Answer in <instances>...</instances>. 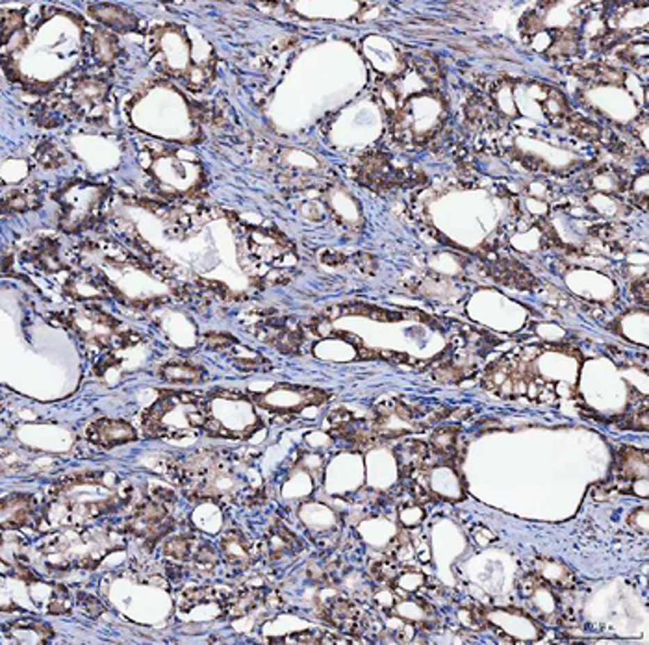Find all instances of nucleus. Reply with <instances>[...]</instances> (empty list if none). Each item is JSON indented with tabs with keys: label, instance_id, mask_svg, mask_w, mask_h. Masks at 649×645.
<instances>
[{
	"label": "nucleus",
	"instance_id": "f257e3e1",
	"mask_svg": "<svg viewBox=\"0 0 649 645\" xmlns=\"http://www.w3.org/2000/svg\"><path fill=\"white\" fill-rule=\"evenodd\" d=\"M60 199L61 221H69L72 225L71 230H78L82 226L89 225L95 217V212L106 199V189L93 184H71L60 193L56 195Z\"/></svg>",
	"mask_w": 649,
	"mask_h": 645
},
{
	"label": "nucleus",
	"instance_id": "f03ea898",
	"mask_svg": "<svg viewBox=\"0 0 649 645\" xmlns=\"http://www.w3.org/2000/svg\"><path fill=\"white\" fill-rule=\"evenodd\" d=\"M89 438L93 443L99 445L111 447L117 443H127L128 440H134V430L121 421H99L89 429Z\"/></svg>",
	"mask_w": 649,
	"mask_h": 645
},
{
	"label": "nucleus",
	"instance_id": "7ed1b4c3",
	"mask_svg": "<svg viewBox=\"0 0 649 645\" xmlns=\"http://www.w3.org/2000/svg\"><path fill=\"white\" fill-rule=\"evenodd\" d=\"M223 555L228 562H245L249 558V547L245 546L243 538L239 534H230L223 540Z\"/></svg>",
	"mask_w": 649,
	"mask_h": 645
},
{
	"label": "nucleus",
	"instance_id": "20e7f679",
	"mask_svg": "<svg viewBox=\"0 0 649 645\" xmlns=\"http://www.w3.org/2000/svg\"><path fill=\"white\" fill-rule=\"evenodd\" d=\"M186 365H173L169 367L167 365L166 371H163V376H166L167 381L171 382H191V381H199L200 379V371L197 367H189L188 369H184Z\"/></svg>",
	"mask_w": 649,
	"mask_h": 645
},
{
	"label": "nucleus",
	"instance_id": "39448f33",
	"mask_svg": "<svg viewBox=\"0 0 649 645\" xmlns=\"http://www.w3.org/2000/svg\"><path fill=\"white\" fill-rule=\"evenodd\" d=\"M163 555L177 558V560H184L189 555V541L184 540V538H175V540L167 541L166 547H163Z\"/></svg>",
	"mask_w": 649,
	"mask_h": 645
}]
</instances>
